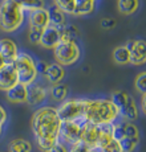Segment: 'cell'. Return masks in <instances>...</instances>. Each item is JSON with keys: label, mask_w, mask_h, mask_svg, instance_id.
<instances>
[{"label": "cell", "mask_w": 146, "mask_h": 152, "mask_svg": "<svg viewBox=\"0 0 146 152\" xmlns=\"http://www.w3.org/2000/svg\"><path fill=\"white\" fill-rule=\"evenodd\" d=\"M78 36H80V29L76 25L69 24L63 28V40H76L77 41Z\"/></svg>", "instance_id": "484cf974"}, {"label": "cell", "mask_w": 146, "mask_h": 152, "mask_svg": "<svg viewBox=\"0 0 146 152\" xmlns=\"http://www.w3.org/2000/svg\"><path fill=\"white\" fill-rule=\"evenodd\" d=\"M53 4L63 10L66 15H73L74 12V0H53Z\"/></svg>", "instance_id": "83f0119b"}, {"label": "cell", "mask_w": 146, "mask_h": 152, "mask_svg": "<svg viewBox=\"0 0 146 152\" xmlns=\"http://www.w3.org/2000/svg\"><path fill=\"white\" fill-rule=\"evenodd\" d=\"M101 128L100 126L89 123V122H83V130H81V143L90 147H97V142L100 138Z\"/></svg>", "instance_id": "8fae6325"}, {"label": "cell", "mask_w": 146, "mask_h": 152, "mask_svg": "<svg viewBox=\"0 0 146 152\" xmlns=\"http://www.w3.org/2000/svg\"><path fill=\"white\" fill-rule=\"evenodd\" d=\"M13 1L16 4H19L24 12H31L33 10H39V8L45 7L44 0H13Z\"/></svg>", "instance_id": "cb8c5ba5"}, {"label": "cell", "mask_w": 146, "mask_h": 152, "mask_svg": "<svg viewBox=\"0 0 146 152\" xmlns=\"http://www.w3.org/2000/svg\"><path fill=\"white\" fill-rule=\"evenodd\" d=\"M119 145H121L122 152H134L139 143V138H129V136H125L124 139L119 140Z\"/></svg>", "instance_id": "d4e9b609"}, {"label": "cell", "mask_w": 146, "mask_h": 152, "mask_svg": "<svg viewBox=\"0 0 146 152\" xmlns=\"http://www.w3.org/2000/svg\"><path fill=\"white\" fill-rule=\"evenodd\" d=\"M113 60L117 65H128L130 64V52L125 45H119L113 50Z\"/></svg>", "instance_id": "44dd1931"}, {"label": "cell", "mask_w": 146, "mask_h": 152, "mask_svg": "<svg viewBox=\"0 0 146 152\" xmlns=\"http://www.w3.org/2000/svg\"><path fill=\"white\" fill-rule=\"evenodd\" d=\"M3 127H4V126H1V124H0V136L3 135Z\"/></svg>", "instance_id": "ab89813d"}, {"label": "cell", "mask_w": 146, "mask_h": 152, "mask_svg": "<svg viewBox=\"0 0 146 152\" xmlns=\"http://www.w3.org/2000/svg\"><path fill=\"white\" fill-rule=\"evenodd\" d=\"M83 122L76 121V122H63L60 127V136L58 140L69 145H74L81 143V130H83Z\"/></svg>", "instance_id": "ba28073f"}, {"label": "cell", "mask_w": 146, "mask_h": 152, "mask_svg": "<svg viewBox=\"0 0 146 152\" xmlns=\"http://www.w3.org/2000/svg\"><path fill=\"white\" fill-rule=\"evenodd\" d=\"M7 121H8V114H7V111H5L4 107L0 104V124L4 126L7 123Z\"/></svg>", "instance_id": "8d00e7d4"}, {"label": "cell", "mask_w": 146, "mask_h": 152, "mask_svg": "<svg viewBox=\"0 0 146 152\" xmlns=\"http://www.w3.org/2000/svg\"><path fill=\"white\" fill-rule=\"evenodd\" d=\"M96 11V0H74V16H88Z\"/></svg>", "instance_id": "d6986e66"}, {"label": "cell", "mask_w": 146, "mask_h": 152, "mask_svg": "<svg viewBox=\"0 0 146 152\" xmlns=\"http://www.w3.org/2000/svg\"><path fill=\"white\" fill-rule=\"evenodd\" d=\"M110 101L116 104V107L118 109L119 116L125 119L128 122H133L136 119H138L139 110L137 106L136 101L133 99L130 94H128L124 90H114L110 94Z\"/></svg>", "instance_id": "5b68a950"}, {"label": "cell", "mask_w": 146, "mask_h": 152, "mask_svg": "<svg viewBox=\"0 0 146 152\" xmlns=\"http://www.w3.org/2000/svg\"><path fill=\"white\" fill-rule=\"evenodd\" d=\"M28 13V24L29 27L45 29L51 23H49V12L48 8H39V10H33Z\"/></svg>", "instance_id": "7c38bea8"}, {"label": "cell", "mask_w": 146, "mask_h": 152, "mask_svg": "<svg viewBox=\"0 0 146 152\" xmlns=\"http://www.w3.org/2000/svg\"><path fill=\"white\" fill-rule=\"evenodd\" d=\"M119 113L116 104L110 101V98L86 99L84 121L93 124H113L118 119Z\"/></svg>", "instance_id": "7a4b0ae2"}, {"label": "cell", "mask_w": 146, "mask_h": 152, "mask_svg": "<svg viewBox=\"0 0 146 152\" xmlns=\"http://www.w3.org/2000/svg\"><path fill=\"white\" fill-rule=\"evenodd\" d=\"M4 64H5V60H4V58H3V56L0 54V68H1V66L4 65Z\"/></svg>", "instance_id": "f35d334b"}, {"label": "cell", "mask_w": 146, "mask_h": 152, "mask_svg": "<svg viewBox=\"0 0 146 152\" xmlns=\"http://www.w3.org/2000/svg\"><path fill=\"white\" fill-rule=\"evenodd\" d=\"M48 66L49 64L45 62V61H36V69H37V73H39L40 75H44L46 73V70H48Z\"/></svg>", "instance_id": "d590c367"}, {"label": "cell", "mask_w": 146, "mask_h": 152, "mask_svg": "<svg viewBox=\"0 0 146 152\" xmlns=\"http://www.w3.org/2000/svg\"><path fill=\"white\" fill-rule=\"evenodd\" d=\"M0 1H5V0H0Z\"/></svg>", "instance_id": "60d3db41"}, {"label": "cell", "mask_w": 146, "mask_h": 152, "mask_svg": "<svg viewBox=\"0 0 146 152\" xmlns=\"http://www.w3.org/2000/svg\"><path fill=\"white\" fill-rule=\"evenodd\" d=\"M0 152H5V151H0Z\"/></svg>", "instance_id": "b9f144b4"}, {"label": "cell", "mask_w": 146, "mask_h": 152, "mask_svg": "<svg viewBox=\"0 0 146 152\" xmlns=\"http://www.w3.org/2000/svg\"><path fill=\"white\" fill-rule=\"evenodd\" d=\"M25 12L13 0L1 1L0 5V29L7 33L16 32L23 25Z\"/></svg>", "instance_id": "3957f363"}, {"label": "cell", "mask_w": 146, "mask_h": 152, "mask_svg": "<svg viewBox=\"0 0 146 152\" xmlns=\"http://www.w3.org/2000/svg\"><path fill=\"white\" fill-rule=\"evenodd\" d=\"M130 64L134 66L146 64V40H134V45L130 50Z\"/></svg>", "instance_id": "9a60e30c"}, {"label": "cell", "mask_w": 146, "mask_h": 152, "mask_svg": "<svg viewBox=\"0 0 146 152\" xmlns=\"http://www.w3.org/2000/svg\"><path fill=\"white\" fill-rule=\"evenodd\" d=\"M69 152H101L97 147H90V145L83 144V143H78V144L71 145V150Z\"/></svg>", "instance_id": "1f68e13d"}, {"label": "cell", "mask_w": 146, "mask_h": 152, "mask_svg": "<svg viewBox=\"0 0 146 152\" xmlns=\"http://www.w3.org/2000/svg\"><path fill=\"white\" fill-rule=\"evenodd\" d=\"M117 7L122 15H133L138 11L139 0H118Z\"/></svg>", "instance_id": "603a6c76"}, {"label": "cell", "mask_w": 146, "mask_h": 152, "mask_svg": "<svg viewBox=\"0 0 146 152\" xmlns=\"http://www.w3.org/2000/svg\"><path fill=\"white\" fill-rule=\"evenodd\" d=\"M17 83H19V78H17L16 68H15L13 62H5L0 68V90L7 91Z\"/></svg>", "instance_id": "9c48e42d"}, {"label": "cell", "mask_w": 146, "mask_h": 152, "mask_svg": "<svg viewBox=\"0 0 146 152\" xmlns=\"http://www.w3.org/2000/svg\"><path fill=\"white\" fill-rule=\"evenodd\" d=\"M13 65L16 68L19 83L29 86L33 82H36L39 73H37L36 69V61L33 60V57L31 54L24 53V52H19L16 60L13 61Z\"/></svg>", "instance_id": "277c9868"}, {"label": "cell", "mask_w": 146, "mask_h": 152, "mask_svg": "<svg viewBox=\"0 0 146 152\" xmlns=\"http://www.w3.org/2000/svg\"><path fill=\"white\" fill-rule=\"evenodd\" d=\"M0 5H1V1H0Z\"/></svg>", "instance_id": "7bdbcfd3"}, {"label": "cell", "mask_w": 146, "mask_h": 152, "mask_svg": "<svg viewBox=\"0 0 146 152\" xmlns=\"http://www.w3.org/2000/svg\"><path fill=\"white\" fill-rule=\"evenodd\" d=\"M134 87L141 95L146 94V72H141L139 74H137L134 80Z\"/></svg>", "instance_id": "4316f807"}, {"label": "cell", "mask_w": 146, "mask_h": 152, "mask_svg": "<svg viewBox=\"0 0 146 152\" xmlns=\"http://www.w3.org/2000/svg\"><path fill=\"white\" fill-rule=\"evenodd\" d=\"M61 119L56 107L41 106L32 115L31 130L35 136L36 145L41 152H49L51 148L58 142Z\"/></svg>", "instance_id": "6da1fadb"}, {"label": "cell", "mask_w": 146, "mask_h": 152, "mask_svg": "<svg viewBox=\"0 0 146 152\" xmlns=\"http://www.w3.org/2000/svg\"><path fill=\"white\" fill-rule=\"evenodd\" d=\"M5 98L8 102L11 103H27V98H28V86L23 83H17L15 85L12 89L5 91Z\"/></svg>", "instance_id": "2e32d148"}, {"label": "cell", "mask_w": 146, "mask_h": 152, "mask_svg": "<svg viewBox=\"0 0 146 152\" xmlns=\"http://www.w3.org/2000/svg\"><path fill=\"white\" fill-rule=\"evenodd\" d=\"M69 94V89L66 85L64 83H56V85H52L51 89H49V95L52 97V99L56 102H63L65 101L66 97Z\"/></svg>", "instance_id": "ffe728a7"}, {"label": "cell", "mask_w": 146, "mask_h": 152, "mask_svg": "<svg viewBox=\"0 0 146 152\" xmlns=\"http://www.w3.org/2000/svg\"><path fill=\"white\" fill-rule=\"evenodd\" d=\"M49 152H69V150H68V147H66L65 143H63L61 140H58V142H56V144L51 148Z\"/></svg>", "instance_id": "e575fe53"}, {"label": "cell", "mask_w": 146, "mask_h": 152, "mask_svg": "<svg viewBox=\"0 0 146 152\" xmlns=\"http://www.w3.org/2000/svg\"><path fill=\"white\" fill-rule=\"evenodd\" d=\"M53 57L63 66H72L81 58V49L76 40H61L53 49Z\"/></svg>", "instance_id": "8992f818"}, {"label": "cell", "mask_w": 146, "mask_h": 152, "mask_svg": "<svg viewBox=\"0 0 146 152\" xmlns=\"http://www.w3.org/2000/svg\"><path fill=\"white\" fill-rule=\"evenodd\" d=\"M46 95H48V90H46L41 83L33 82L32 85L28 86L27 103L29 106H39V104H41L46 99Z\"/></svg>", "instance_id": "4fadbf2b"}, {"label": "cell", "mask_w": 146, "mask_h": 152, "mask_svg": "<svg viewBox=\"0 0 146 152\" xmlns=\"http://www.w3.org/2000/svg\"><path fill=\"white\" fill-rule=\"evenodd\" d=\"M85 101H86V98L64 101L56 109L61 122H76V121L84 119Z\"/></svg>", "instance_id": "52a82bcc"}, {"label": "cell", "mask_w": 146, "mask_h": 152, "mask_svg": "<svg viewBox=\"0 0 146 152\" xmlns=\"http://www.w3.org/2000/svg\"><path fill=\"white\" fill-rule=\"evenodd\" d=\"M100 25H101V28H102V29L110 31V29L116 28L117 21H116V19H113V17H104V19H101Z\"/></svg>", "instance_id": "836d02e7"}, {"label": "cell", "mask_w": 146, "mask_h": 152, "mask_svg": "<svg viewBox=\"0 0 146 152\" xmlns=\"http://www.w3.org/2000/svg\"><path fill=\"white\" fill-rule=\"evenodd\" d=\"M122 126H124L125 130V136H129V138H139V130L134 123L131 122H122Z\"/></svg>", "instance_id": "f1b7e54d"}, {"label": "cell", "mask_w": 146, "mask_h": 152, "mask_svg": "<svg viewBox=\"0 0 146 152\" xmlns=\"http://www.w3.org/2000/svg\"><path fill=\"white\" fill-rule=\"evenodd\" d=\"M100 151L101 152H122L119 143L117 142V140H114V139H113L110 143H108L105 147H102Z\"/></svg>", "instance_id": "d6a6232c"}, {"label": "cell", "mask_w": 146, "mask_h": 152, "mask_svg": "<svg viewBox=\"0 0 146 152\" xmlns=\"http://www.w3.org/2000/svg\"><path fill=\"white\" fill-rule=\"evenodd\" d=\"M112 136L117 142H119L121 139L125 138V130H124V126H122V122L112 124Z\"/></svg>", "instance_id": "4dcf8cb0"}, {"label": "cell", "mask_w": 146, "mask_h": 152, "mask_svg": "<svg viewBox=\"0 0 146 152\" xmlns=\"http://www.w3.org/2000/svg\"><path fill=\"white\" fill-rule=\"evenodd\" d=\"M141 111L146 115V94L142 95V101H141Z\"/></svg>", "instance_id": "74e56055"}, {"label": "cell", "mask_w": 146, "mask_h": 152, "mask_svg": "<svg viewBox=\"0 0 146 152\" xmlns=\"http://www.w3.org/2000/svg\"><path fill=\"white\" fill-rule=\"evenodd\" d=\"M44 29H39V28H33V27H29L28 31V40L31 44H40V40H41V34H43Z\"/></svg>", "instance_id": "f546056e"}, {"label": "cell", "mask_w": 146, "mask_h": 152, "mask_svg": "<svg viewBox=\"0 0 146 152\" xmlns=\"http://www.w3.org/2000/svg\"><path fill=\"white\" fill-rule=\"evenodd\" d=\"M0 54L5 60V62H13L19 54V48L17 44L12 39L3 37L0 39Z\"/></svg>", "instance_id": "5bb4252c"}, {"label": "cell", "mask_w": 146, "mask_h": 152, "mask_svg": "<svg viewBox=\"0 0 146 152\" xmlns=\"http://www.w3.org/2000/svg\"><path fill=\"white\" fill-rule=\"evenodd\" d=\"M61 40H63V28L49 24L43 31L41 40H40L39 45H41L45 49H55L61 42Z\"/></svg>", "instance_id": "30bf717a"}, {"label": "cell", "mask_w": 146, "mask_h": 152, "mask_svg": "<svg viewBox=\"0 0 146 152\" xmlns=\"http://www.w3.org/2000/svg\"><path fill=\"white\" fill-rule=\"evenodd\" d=\"M44 77L52 85L60 83V82H63V80L65 78V69H64L63 65H60V64H57V62L49 64L48 70H46V73L44 74Z\"/></svg>", "instance_id": "e0dca14e"}, {"label": "cell", "mask_w": 146, "mask_h": 152, "mask_svg": "<svg viewBox=\"0 0 146 152\" xmlns=\"http://www.w3.org/2000/svg\"><path fill=\"white\" fill-rule=\"evenodd\" d=\"M8 152H32V144L21 138L13 139L8 144Z\"/></svg>", "instance_id": "7402d4cb"}, {"label": "cell", "mask_w": 146, "mask_h": 152, "mask_svg": "<svg viewBox=\"0 0 146 152\" xmlns=\"http://www.w3.org/2000/svg\"><path fill=\"white\" fill-rule=\"evenodd\" d=\"M48 12H49V23L55 27L58 28H64L66 25V13L64 12L63 10L57 7V5H51L48 8Z\"/></svg>", "instance_id": "ac0fdd59"}]
</instances>
